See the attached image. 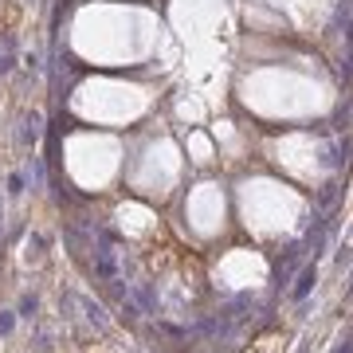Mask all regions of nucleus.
Listing matches in <instances>:
<instances>
[{
    "label": "nucleus",
    "instance_id": "7ed1b4c3",
    "mask_svg": "<svg viewBox=\"0 0 353 353\" xmlns=\"http://www.w3.org/2000/svg\"><path fill=\"white\" fill-rule=\"evenodd\" d=\"M36 306H40V302H36V294H28V298L20 302V314H24V318H31V314H36Z\"/></svg>",
    "mask_w": 353,
    "mask_h": 353
},
{
    "label": "nucleus",
    "instance_id": "423d86ee",
    "mask_svg": "<svg viewBox=\"0 0 353 353\" xmlns=\"http://www.w3.org/2000/svg\"><path fill=\"white\" fill-rule=\"evenodd\" d=\"M338 353H353V341H349V345H345V349H338Z\"/></svg>",
    "mask_w": 353,
    "mask_h": 353
},
{
    "label": "nucleus",
    "instance_id": "f03ea898",
    "mask_svg": "<svg viewBox=\"0 0 353 353\" xmlns=\"http://www.w3.org/2000/svg\"><path fill=\"white\" fill-rule=\"evenodd\" d=\"M83 310H87V318L94 326H106V314H102V306L98 302H90V298H83Z\"/></svg>",
    "mask_w": 353,
    "mask_h": 353
},
{
    "label": "nucleus",
    "instance_id": "f257e3e1",
    "mask_svg": "<svg viewBox=\"0 0 353 353\" xmlns=\"http://www.w3.org/2000/svg\"><path fill=\"white\" fill-rule=\"evenodd\" d=\"M314 283H318V271H314V267H306V271L298 275V287H294V298H306Z\"/></svg>",
    "mask_w": 353,
    "mask_h": 353
},
{
    "label": "nucleus",
    "instance_id": "39448f33",
    "mask_svg": "<svg viewBox=\"0 0 353 353\" xmlns=\"http://www.w3.org/2000/svg\"><path fill=\"white\" fill-rule=\"evenodd\" d=\"M12 330V314H0V334H8Z\"/></svg>",
    "mask_w": 353,
    "mask_h": 353
},
{
    "label": "nucleus",
    "instance_id": "20e7f679",
    "mask_svg": "<svg viewBox=\"0 0 353 353\" xmlns=\"http://www.w3.org/2000/svg\"><path fill=\"white\" fill-rule=\"evenodd\" d=\"M98 275H114V263H110V259H98Z\"/></svg>",
    "mask_w": 353,
    "mask_h": 353
}]
</instances>
